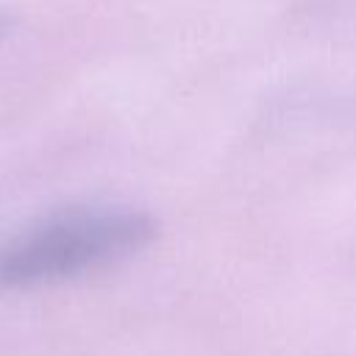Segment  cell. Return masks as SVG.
<instances>
[{
	"instance_id": "1",
	"label": "cell",
	"mask_w": 356,
	"mask_h": 356,
	"mask_svg": "<svg viewBox=\"0 0 356 356\" xmlns=\"http://www.w3.org/2000/svg\"><path fill=\"white\" fill-rule=\"evenodd\" d=\"M159 236V220L128 206H75L0 236V295L50 286L120 264Z\"/></svg>"
},
{
	"instance_id": "2",
	"label": "cell",
	"mask_w": 356,
	"mask_h": 356,
	"mask_svg": "<svg viewBox=\"0 0 356 356\" xmlns=\"http://www.w3.org/2000/svg\"><path fill=\"white\" fill-rule=\"evenodd\" d=\"M14 25H17V17L6 8H0V44L14 33Z\"/></svg>"
}]
</instances>
